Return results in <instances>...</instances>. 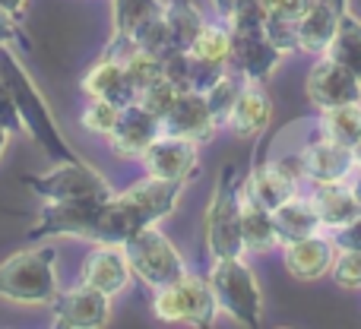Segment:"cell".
<instances>
[{"instance_id": "cell-44", "label": "cell", "mask_w": 361, "mask_h": 329, "mask_svg": "<svg viewBox=\"0 0 361 329\" xmlns=\"http://www.w3.org/2000/svg\"><path fill=\"white\" fill-rule=\"evenodd\" d=\"M324 4L336 6V10H339V13H345V10H349V0H324Z\"/></svg>"}, {"instance_id": "cell-30", "label": "cell", "mask_w": 361, "mask_h": 329, "mask_svg": "<svg viewBox=\"0 0 361 329\" xmlns=\"http://www.w3.org/2000/svg\"><path fill=\"white\" fill-rule=\"evenodd\" d=\"M114 10V32L118 35L133 38V32L152 16H162L165 4L162 0H111Z\"/></svg>"}, {"instance_id": "cell-24", "label": "cell", "mask_w": 361, "mask_h": 329, "mask_svg": "<svg viewBox=\"0 0 361 329\" xmlns=\"http://www.w3.org/2000/svg\"><path fill=\"white\" fill-rule=\"evenodd\" d=\"M273 225H276V237H279V244H292V241H298V237L324 231L311 197H301V193H295L292 199H286L282 206H276Z\"/></svg>"}, {"instance_id": "cell-27", "label": "cell", "mask_w": 361, "mask_h": 329, "mask_svg": "<svg viewBox=\"0 0 361 329\" xmlns=\"http://www.w3.org/2000/svg\"><path fill=\"white\" fill-rule=\"evenodd\" d=\"M165 23H169V29H171L175 48L190 51V44L197 42V35L203 32L206 19L193 0H165Z\"/></svg>"}, {"instance_id": "cell-15", "label": "cell", "mask_w": 361, "mask_h": 329, "mask_svg": "<svg viewBox=\"0 0 361 329\" xmlns=\"http://www.w3.org/2000/svg\"><path fill=\"white\" fill-rule=\"evenodd\" d=\"M336 260V244L326 231L298 237L292 244H282V263H286L288 275L298 282H317L333 269Z\"/></svg>"}, {"instance_id": "cell-3", "label": "cell", "mask_w": 361, "mask_h": 329, "mask_svg": "<svg viewBox=\"0 0 361 329\" xmlns=\"http://www.w3.org/2000/svg\"><path fill=\"white\" fill-rule=\"evenodd\" d=\"M57 250L35 247L19 250L10 260L0 263V298L16 304H51L57 298Z\"/></svg>"}, {"instance_id": "cell-35", "label": "cell", "mask_w": 361, "mask_h": 329, "mask_svg": "<svg viewBox=\"0 0 361 329\" xmlns=\"http://www.w3.org/2000/svg\"><path fill=\"white\" fill-rule=\"evenodd\" d=\"M330 275L345 292H361V247L358 250H336Z\"/></svg>"}, {"instance_id": "cell-38", "label": "cell", "mask_w": 361, "mask_h": 329, "mask_svg": "<svg viewBox=\"0 0 361 329\" xmlns=\"http://www.w3.org/2000/svg\"><path fill=\"white\" fill-rule=\"evenodd\" d=\"M273 165L292 180L295 187L307 184V174H305V162H301V149H292V152H282V156H273Z\"/></svg>"}, {"instance_id": "cell-40", "label": "cell", "mask_w": 361, "mask_h": 329, "mask_svg": "<svg viewBox=\"0 0 361 329\" xmlns=\"http://www.w3.org/2000/svg\"><path fill=\"white\" fill-rule=\"evenodd\" d=\"M0 127H4L6 133L23 130V118H19L16 105H13V95H10V89H6L4 82H0Z\"/></svg>"}, {"instance_id": "cell-5", "label": "cell", "mask_w": 361, "mask_h": 329, "mask_svg": "<svg viewBox=\"0 0 361 329\" xmlns=\"http://www.w3.org/2000/svg\"><path fill=\"white\" fill-rule=\"evenodd\" d=\"M209 285L219 301V311H225L241 326H260L263 294H260L254 273H250V266L241 256H225V260L212 263Z\"/></svg>"}, {"instance_id": "cell-14", "label": "cell", "mask_w": 361, "mask_h": 329, "mask_svg": "<svg viewBox=\"0 0 361 329\" xmlns=\"http://www.w3.org/2000/svg\"><path fill=\"white\" fill-rule=\"evenodd\" d=\"M219 130V124L212 120V111L206 105V95L197 89H180L175 105L169 108V114L162 118V133L165 137H180L190 143H209L212 133Z\"/></svg>"}, {"instance_id": "cell-25", "label": "cell", "mask_w": 361, "mask_h": 329, "mask_svg": "<svg viewBox=\"0 0 361 329\" xmlns=\"http://www.w3.org/2000/svg\"><path fill=\"white\" fill-rule=\"evenodd\" d=\"M244 184H247V190L254 193V197L260 199L263 206H269V209L282 206L286 199H292L295 193L301 190V187H295L292 180H288L286 174H282L279 168L273 165V159H257Z\"/></svg>"}, {"instance_id": "cell-12", "label": "cell", "mask_w": 361, "mask_h": 329, "mask_svg": "<svg viewBox=\"0 0 361 329\" xmlns=\"http://www.w3.org/2000/svg\"><path fill=\"white\" fill-rule=\"evenodd\" d=\"M51 307H54V320H51L54 329H99L108 323L111 298L99 288L80 282L67 292H57Z\"/></svg>"}, {"instance_id": "cell-29", "label": "cell", "mask_w": 361, "mask_h": 329, "mask_svg": "<svg viewBox=\"0 0 361 329\" xmlns=\"http://www.w3.org/2000/svg\"><path fill=\"white\" fill-rule=\"evenodd\" d=\"M244 76L241 73H235V70H225L222 76H219L216 82H212L209 89H206V105H209V111H212V120H216L219 127H225L228 124V114H231V108H235V101H238V95H241V89H244Z\"/></svg>"}, {"instance_id": "cell-46", "label": "cell", "mask_w": 361, "mask_h": 329, "mask_svg": "<svg viewBox=\"0 0 361 329\" xmlns=\"http://www.w3.org/2000/svg\"><path fill=\"white\" fill-rule=\"evenodd\" d=\"M4 146H6V130L0 127V152H4Z\"/></svg>"}, {"instance_id": "cell-1", "label": "cell", "mask_w": 361, "mask_h": 329, "mask_svg": "<svg viewBox=\"0 0 361 329\" xmlns=\"http://www.w3.org/2000/svg\"><path fill=\"white\" fill-rule=\"evenodd\" d=\"M146 225L130 212V206L111 193L108 199H61V203H48L42 209L38 225L29 231V241H44V237H86L95 244H118L130 241L137 231Z\"/></svg>"}, {"instance_id": "cell-21", "label": "cell", "mask_w": 361, "mask_h": 329, "mask_svg": "<svg viewBox=\"0 0 361 329\" xmlns=\"http://www.w3.org/2000/svg\"><path fill=\"white\" fill-rule=\"evenodd\" d=\"M269 118H273V101H269L263 82H244L225 127L241 139H254L269 127Z\"/></svg>"}, {"instance_id": "cell-37", "label": "cell", "mask_w": 361, "mask_h": 329, "mask_svg": "<svg viewBox=\"0 0 361 329\" xmlns=\"http://www.w3.org/2000/svg\"><path fill=\"white\" fill-rule=\"evenodd\" d=\"M263 29H267L269 42H273L282 54L298 51V23H288V19H267Z\"/></svg>"}, {"instance_id": "cell-8", "label": "cell", "mask_w": 361, "mask_h": 329, "mask_svg": "<svg viewBox=\"0 0 361 329\" xmlns=\"http://www.w3.org/2000/svg\"><path fill=\"white\" fill-rule=\"evenodd\" d=\"M23 184L35 190L48 203H61V199H108L111 187L95 168H89L82 159L73 162H61L48 174H25Z\"/></svg>"}, {"instance_id": "cell-28", "label": "cell", "mask_w": 361, "mask_h": 329, "mask_svg": "<svg viewBox=\"0 0 361 329\" xmlns=\"http://www.w3.org/2000/svg\"><path fill=\"white\" fill-rule=\"evenodd\" d=\"M317 130L324 133L326 139H333V143L345 146V149H355L361 143V101L324 111Z\"/></svg>"}, {"instance_id": "cell-7", "label": "cell", "mask_w": 361, "mask_h": 329, "mask_svg": "<svg viewBox=\"0 0 361 329\" xmlns=\"http://www.w3.org/2000/svg\"><path fill=\"white\" fill-rule=\"evenodd\" d=\"M124 256H127V263H130V269L149 288L171 285L180 275H187L184 256L178 254L175 244H171L156 225L137 231L130 241H124Z\"/></svg>"}, {"instance_id": "cell-45", "label": "cell", "mask_w": 361, "mask_h": 329, "mask_svg": "<svg viewBox=\"0 0 361 329\" xmlns=\"http://www.w3.org/2000/svg\"><path fill=\"white\" fill-rule=\"evenodd\" d=\"M352 152H355V171H361V143H358Z\"/></svg>"}, {"instance_id": "cell-43", "label": "cell", "mask_w": 361, "mask_h": 329, "mask_svg": "<svg viewBox=\"0 0 361 329\" xmlns=\"http://www.w3.org/2000/svg\"><path fill=\"white\" fill-rule=\"evenodd\" d=\"M212 6H216V13H219L222 19H228V13L238 6V0H212Z\"/></svg>"}, {"instance_id": "cell-20", "label": "cell", "mask_w": 361, "mask_h": 329, "mask_svg": "<svg viewBox=\"0 0 361 329\" xmlns=\"http://www.w3.org/2000/svg\"><path fill=\"white\" fill-rule=\"evenodd\" d=\"M311 203L320 216L324 231H336L361 216V199L349 180H333V184H311Z\"/></svg>"}, {"instance_id": "cell-10", "label": "cell", "mask_w": 361, "mask_h": 329, "mask_svg": "<svg viewBox=\"0 0 361 329\" xmlns=\"http://www.w3.org/2000/svg\"><path fill=\"white\" fill-rule=\"evenodd\" d=\"M267 23V19H263ZM263 23H238L228 25L231 29V54H228V67L235 73H241L247 82H267L276 73L282 54L273 42H269Z\"/></svg>"}, {"instance_id": "cell-22", "label": "cell", "mask_w": 361, "mask_h": 329, "mask_svg": "<svg viewBox=\"0 0 361 329\" xmlns=\"http://www.w3.org/2000/svg\"><path fill=\"white\" fill-rule=\"evenodd\" d=\"M241 241H244V250H250V254H267V250H273L279 244L276 225H273V209L263 206L247 190L244 180H241Z\"/></svg>"}, {"instance_id": "cell-9", "label": "cell", "mask_w": 361, "mask_h": 329, "mask_svg": "<svg viewBox=\"0 0 361 329\" xmlns=\"http://www.w3.org/2000/svg\"><path fill=\"white\" fill-rule=\"evenodd\" d=\"M133 38L127 35H118L114 32L111 44L105 48V54L89 67V73L82 76V89H86L89 99H105V101H114L118 108L130 105L137 101V86H133L130 73H127V51H130Z\"/></svg>"}, {"instance_id": "cell-31", "label": "cell", "mask_w": 361, "mask_h": 329, "mask_svg": "<svg viewBox=\"0 0 361 329\" xmlns=\"http://www.w3.org/2000/svg\"><path fill=\"white\" fill-rule=\"evenodd\" d=\"M190 54L209 63H225L228 67L231 54V29L228 23H206L203 32L197 35V42L190 44Z\"/></svg>"}, {"instance_id": "cell-36", "label": "cell", "mask_w": 361, "mask_h": 329, "mask_svg": "<svg viewBox=\"0 0 361 329\" xmlns=\"http://www.w3.org/2000/svg\"><path fill=\"white\" fill-rule=\"evenodd\" d=\"M118 114L121 108L114 105V101H105V99H92L89 101V108L82 111V127L92 133H111V127L118 124Z\"/></svg>"}, {"instance_id": "cell-32", "label": "cell", "mask_w": 361, "mask_h": 329, "mask_svg": "<svg viewBox=\"0 0 361 329\" xmlns=\"http://www.w3.org/2000/svg\"><path fill=\"white\" fill-rule=\"evenodd\" d=\"M127 73H130L133 86H137V92H143L149 82H156L159 76H165V67H162V57L159 54H149V51L137 48V44H130V51H127ZM140 99V95H137Z\"/></svg>"}, {"instance_id": "cell-39", "label": "cell", "mask_w": 361, "mask_h": 329, "mask_svg": "<svg viewBox=\"0 0 361 329\" xmlns=\"http://www.w3.org/2000/svg\"><path fill=\"white\" fill-rule=\"evenodd\" d=\"M326 235L333 237L336 250H358V247H361V216H358V218H352V222H349V225H343V228L326 231Z\"/></svg>"}, {"instance_id": "cell-16", "label": "cell", "mask_w": 361, "mask_h": 329, "mask_svg": "<svg viewBox=\"0 0 361 329\" xmlns=\"http://www.w3.org/2000/svg\"><path fill=\"white\" fill-rule=\"evenodd\" d=\"M301 162H305L307 184H333V180H349L355 174V152L326 139L320 130L317 139L311 137L301 146Z\"/></svg>"}, {"instance_id": "cell-41", "label": "cell", "mask_w": 361, "mask_h": 329, "mask_svg": "<svg viewBox=\"0 0 361 329\" xmlns=\"http://www.w3.org/2000/svg\"><path fill=\"white\" fill-rule=\"evenodd\" d=\"M10 38H19V42L25 44V48H29V42H25V35L23 32H19V25H16V19L10 16V13H4L0 10V42H10Z\"/></svg>"}, {"instance_id": "cell-33", "label": "cell", "mask_w": 361, "mask_h": 329, "mask_svg": "<svg viewBox=\"0 0 361 329\" xmlns=\"http://www.w3.org/2000/svg\"><path fill=\"white\" fill-rule=\"evenodd\" d=\"M133 44L143 48V51H149V54H159V57H165L169 51H175V38H171V29H169V23H165V13L162 16L146 19V23L133 32Z\"/></svg>"}, {"instance_id": "cell-6", "label": "cell", "mask_w": 361, "mask_h": 329, "mask_svg": "<svg viewBox=\"0 0 361 329\" xmlns=\"http://www.w3.org/2000/svg\"><path fill=\"white\" fill-rule=\"evenodd\" d=\"M152 311L165 323H187V326H212L219 314V301L212 294L209 279L200 275H180L171 285L156 288L152 294Z\"/></svg>"}, {"instance_id": "cell-19", "label": "cell", "mask_w": 361, "mask_h": 329, "mask_svg": "<svg viewBox=\"0 0 361 329\" xmlns=\"http://www.w3.org/2000/svg\"><path fill=\"white\" fill-rule=\"evenodd\" d=\"M130 273L133 269L124 256V247H118V244H99V247L89 250V256L82 260L80 282L105 292L108 298H114V294H121L130 285Z\"/></svg>"}, {"instance_id": "cell-2", "label": "cell", "mask_w": 361, "mask_h": 329, "mask_svg": "<svg viewBox=\"0 0 361 329\" xmlns=\"http://www.w3.org/2000/svg\"><path fill=\"white\" fill-rule=\"evenodd\" d=\"M0 82L10 89L13 105H16L19 118H23V127L32 133V139L48 152V159H54V162H73L76 152L67 146L61 127L54 124V118H51V111H48V101L42 99V92L35 89L32 76L25 73L23 63L16 61V54H13L4 42H0Z\"/></svg>"}, {"instance_id": "cell-11", "label": "cell", "mask_w": 361, "mask_h": 329, "mask_svg": "<svg viewBox=\"0 0 361 329\" xmlns=\"http://www.w3.org/2000/svg\"><path fill=\"white\" fill-rule=\"evenodd\" d=\"M305 89H307L311 105L320 108V111L361 101V80L352 73V70H345L343 63H336L326 54H320V61L311 67Z\"/></svg>"}, {"instance_id": "cell-13", "label": "cell", "mask_w": 361, "mask_h": 329, "mask_svg": "<svg viewBox=\"0 0 361 329\" xmlns=\"http://www.w3.org/2000/svg\"><path fill=\"white\" fill-rule=\"evenodd\" d=\"M159 137H162V120L146 111L140 101H130L121 108L118 124L108 133V146L118 159H143V152Z\"/></svg>"}, {"instance_id": "cell-34", "label": "cell", "mask_w": 361, "mask_h": 329, "mask_svg": "<svg viewBox=\"0 0 361 329\" xmlns=\"http://www.w3.org/2000/svg\"><path fill=\"white\" fill-rule=\"evenodd\" d=\"M178 92H180V89L169 80V76H159L156 82H149V86H146L143 92H140V99H137V101H140V105H143L149 114H156V118L162 120L165 114H169V108L175 105Z\"/></svg>"}, {"instance_id": "cell-42", "label": "cell", "mask_w": 361, "mask_h": 329, "mask_svg": "<svg viewBox=\"0 0 361 329\" xmlns=\"http://www.w3.org/2000/svg\"><path fill=\"white\" fill-rule=\"evenodd\" d=\"M23 6H25V0H0V10L10 13V16L16 19V23L23 19Z\"/></svg>"}, {"instance_id": "cell-18", "label": "cell", "mask_w": 361, "mask_h": 329, "mask_svg": "<svg viewBox=\"0 0 361 329\" xmlns=\"http://www.w3.org/2000/svg\"><path fill=\"white\" fill-rule=\"evenodd\" d=\"M140 162L146 165V174H152V178L187 184V180L197 174V143L180 139V137H165L162 133V137L143 152Z\"/></svg>"}, {"instance_id": "cell-23", "label": "cell", "mask_w": 361, "mask_h": 329, "mask_svg": "<svg viewBox=\"0 0 361 329\" xmlns=\"http://www.w3.org/2000/svg\"><path fill=\"white\" fill-rule=\"evenodd\" d=\"M339 16H343V13H339L336 6L324 4V0H311L307 10L301 13V19H298V51L317 54V57L326 54L333 35H336Z\"/></svg>"}, {"instance_id": "cell-17", "label": "cell", "mask_w": 361, "mask_h": 329, "mask_svg": "<svg viewBox=\"0 0 361 329\" xmlns=\"http://www.w3.org/2000/svg\"><path fill=\"white\" fill-rule=\"evenodd\" d=\"M180 190H184L180 180H165V178H152V174H146L143 180L130 184L124 193H118V197L124 199V203L130 206L133 216L149 228V225H156L159 218H165L171 209H175Z\"/></svg>"}, {"instance_id": "cell-26", "label": "cell", "mask_w": 361, "mask_h": 329, "mask_svg": "<svg viewBox=\"0 0 361 329\" xmlns=\"http://www.w3.org/2000/svg\"><path fill=\"white\" fill-rule=\"evenodd\" d=\"M326 57L343 63L345 70H352V73L361 80V19L355 13L345 10L343 16H339L336 35H333L330 48H326Z\"/></svg>"}, {"instance_id": "cell-4", "label": "cell", "mask_w": 361, "mask_h": 329, "mask_svg": "<svg viewBox=\"0 0 361 329\" xmlns=\"http://www.w3.org/2000/svg\"><path fill=\"white\" fill-rule=\"evenodd\" d=\"M206 247H209L212 260H225V256H241V174L238 165H225L219 171L216 190L206 206Z\"/></svg>"}]
</instances>
